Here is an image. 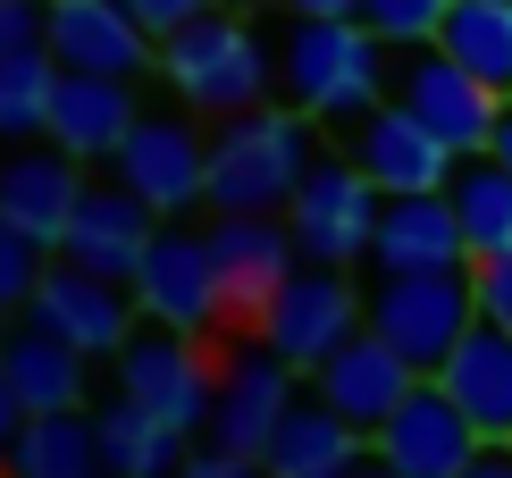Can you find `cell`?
I'll use <instances>...</instances> for the list:
<instances>
[{
  "instance_id": "6da1fadb",
  "label": "cell",
  "mask_w": 512,
  "mask_h": 478,
  "mask_svg": "<svg viewBox=\"0 0 512 478\" xmlns=\"http://www.w3.org/2000/svg\"><path fill=\"white\" fill-rule=\"evenodd\" d=\"M277 93L319 126H353L395 93V51L361 17H294L277 42Z\"/></svg>"
},
{
  "instance_id": "7a4b0ae2",
  "label": "cell",
  "mask_w": 512,
  "mask_h": 478,
  "mask_svg": "<svg viewBox=\"0 0 512 478\" xmlns=\"http://www.w3.org/2000/svg\"><path fill=\"white\" fill-rule=\"evenodd\" d=\"M319 168V118L294 101H261L210 126V202L202 210H286Z\"/></svg>"
},
{
  "instance_id": "3957f363",
  "label": "cell",
  "mask_w": 512,
  "mask_h": 478,
  "mask_svg": "<svg viewBox=\"0 0 512 478\" xmlns=\"http://www.w3.org/2000/svg\"><path fill=\"white\" fill-rule=\"evenodd\" d=\"M160 84L185 101V110H202L210 126H219V118L261 110V101H269L277 51L252 34V17H236V9H202L194 26L160 34Z\"/></svg>"
},
{
  "instance_id": "277c9868",
  "label": "cell",
  "mask_w": 512,
  "mask_h": 478,
  "mask_svg": "<svg viewBox=\"0 0 512 478\" xmlns=\"http://www.w3.org/2000/svg\"><path fill=\"white\" fill-rule=\"evenodd\" d=\"M361 319H370V328L387 336L420 378H429V369L471 336V319H479V277H471V269H378Z\"/></svg>"
},
{
  "instance_id": "5b68a950",
  "label": "cell",
  "mask_w": 512,
  "mask_h": 478,
  "mask_svg": "<svg viewBox=\"0 0 512 478\" xmlns=\"http://www.w3.org/2000/svg\"><path fill=\"white\" fill-rule=\"evenodd\" d=\"M110 369H118V395L135 411H152V420H168L177 437H202L210 428V403H219V353H210V336L152 328L143 319L110 353Z\"/></svg>"
},
{
  "instance_id": "8992f818",
  "label": "cell",
  "mask_w": 512,
  "mask_h": 478,
  "mask_svg": "<svg viewBox=\"0 0 512 478\" xmlns=\"http://www.w3.org/2000/svg\"><path fill=\"white\" fill-rule=\"evenodd\" d=\"M101 168H110L118 185H135L160 219H194V210L210 202V135H202V110H185V101H177V110H143Z\"/></svg>"
},
{
  "instance_id": "52a82bcc",
  "label": "cell",
  "mask_w": 512,
  "mask_h": 478,
  "mask_svg": "<svg viewBox=\"0 0 512 478\" xmlns=\"http://www.w3.org/2000/svg\"><path fill=\"white\" fill-rule=\"evenodd\" d=\"M378 210H387V193L361 177L353 151H319V168L286 202L294 252L319 260V269H353V260H370V244H378Z\"/></svg>"
},
{
  "instance_id": "ba28073f",
  "label": "cell",
  "mask_w": 512,
  "mask_h": 478,
  "mask_svg": "<svg viewBox=\"0 0 512 478\" xmlns=\"http://www.w3.org/2000/svg\"><path fill=\"white\" fill-rule=\"evenodd\" d=\"M135 302L152 328H185V336H219L227 328V294H219V252L210 227L160 219V235L135 260Z\"/></svg>"
},
{
  "instance_id": "9c48e42d",
  "label": "cell",
  "mask_w": 512,
  "mask_h": 478,
  "mask_svg": "<svg viewBox=\"0 0 512 478\" xmlns=\"http://www.w3.org/2000/svg\"><path fill=\"white\" fill-rule=\"evenodd\" d=\"M361 302H370V286H353L345 269H319V260H303V269L277 286V302L261 311V328H252V336H261L277 361H294V369L311 378V369L328 361L345 336L370 328V319H361Z\"/></svg>"
},
{
  "instance_id": "30bf717a",
  "label": "cell",
  "mask_w": 512,
  "mask_h": 478,
  "mask_svg": "<svg viewBox=\"0 0 512 478\" xmlns=\"http://www.w3.org/2000/svg\"><path fill=\"white\" fill-rule=\"evenodd\" d=\"M303 386H311V378H303L294 361H277L261 336L236 344V353L219 361V403H210L202 445H227V453H252V462H261L269 437H277V420L303 403Z\"/></svg>"
},
{
  "instance_id": "8fae6325",
  "label": "cell",
  "mask_w": 512,
  "mask_h": 478,
  "mask_svg": "<svg viewBox=\"0 0 512 478\" xmlns=\"http://www.w3.org/2000/svg\"><path fill=\"white\" fill-rule=\"evenodd\" d=\"M210 252H219V294H227L236 328H261L277 286L303 269L286 210H210Z\"/></svg>"
},
{
  "instance_id": "7c38bea8",
  "label": "cell",
  "mask_w": 512,
  "mask_h": 478,
  "mask_svg": "<svg viewBox=\"0 0 512 478\" xmlns=\"http://www.w3.org/2000/svg\"><path fill=\"white\" fill-rule=\"evenodd\" d=\"M26 319H34V328H51V336H68L76 353L110 361L118 344L143 328V302H135V286H126V277L76 269V260L51 252V269H42V286H34V302H26Z\"/></svg>"
},
{
  "instance_id": "4fadbf2b",
  "label": "cell",
  "mask_w": 512,
  "mask_h": 478,
  "mask_svg": "<svg viewBox=\"0 0 512 478\" xmlns=\"http://www.w3.org/2000/svg\"><path fill=\"white\" fill-rule=\"evenodd\" d=\"M395 101H403L420 126H437V135L454 143L462 160H471V151H487V135H496V110H504V93H487V84L462 68L454 51H437V42L395 51Z\"/></svg>"
},
{
  "instance_id": "5bb4252c",
  "label": "cell",
  "mask_w": 512,
  "mask_h": 478,
  "mask_svg": "<svg viewBox=\"0 0 512 478\" xmlns=\"http://www.w3.org/2000/svg\"><path fill=\"white\" fill-rule=\"evenodd\" d=\"M370 453L403 478H454L479 453V428H471V411L445 395V378H412V395L370 428Z\"/></svg>"
},
{
  "instance_id": "9a60e30c",
  "label": "cell",
  "mask_w": 512,
  "mask_h": 478,
  "mask_svg": "<svg viewBox=\"0 0 512 478\" xmlns=\"http://www.w3.org/2000/svg\"><path fill=\"white\" fill-rule=\"evenodd\" d=\"M345 151L361 160V177H370L378 193H445V185H454V168H462V151L445 143L437 126H420L395 93L378 101L370 118L345 126Z\"/></svg>"
},
{
  "instance_id": "2e32d148",
  "label": "cell",
  "mask_w": 512,
  "mask_h": 478,
  "mask_svg": "<svg viewBox=\"0 0 512 478\" xmlns=\"http://www.w3.org/2000/svg\"><path fill=\"white\" fill-rule=\"evenodd\" d=\"M42 51H51L59 68H84V76H135V84L160 68V34L143 26L126 0H51Z\"/></svg>"
},
{
  "instance_id": "e0dca14e",
  "label": "cell",
  "mask_w": 512,
  "mask_h": 478,
  "mask_svg": "<svg viewBox=\"0 0 512 478\" xmlns=\"http://www.w3.org/2000/svg\"><path fill=\"white\" fill-rule=\"evenodd\" d=\"M84 160L68 143H17V151H0V219L9 227H26L34 244H51L59 252V235H68V219H76V202H84Z\"/></svg>"
},
{
  "instance_id": "ac0fdd59",
  "label": "cell",
  "mask_w": 512,
  "mask_h": 478,
  "mask_svg": "<svg viewBox=\"0 0 512 478\" xmlns=\"http://www.w3.org/2000/svg\"><path fill=\"white\" fill-rule=\"evenodd\" d=\"M152 235H160V210L143 202L135 185L93 177V185H84V202H76V219H68V235H59V260L101 269V277H126V286H135V260H143Z\"/></svg>"
},
{
  "instance_id": "d6986e66",
  "label": "cell",
  "mask_w": 512,
  "mask_h": 478,
  "mask_svg": "<svg viewBox=\"0 0 512 478\" xmlns=\"http://www.w3.org/2000/svg\"><path fill=\"white\" fill-rule=\"evenodd\" d=\"M412 378H420V369L403 361L387 336H378V328H361V336H345L328 361L311 369V395H319V403H336L353 428H378L403 395H412Z\"/></svg>"
},
{
  "instance_id": "ffe728a7",
  "label": "cell",
  "mask_w": 512,
  "mask_h": 478,
  "mask_svg": "<svg viewBox=\"0 0 512 478\" xmlns=\"http://www.w3.org/2000/svg\"><path fill=\"white\" fill-rule=\"evenodd\" d=\"M261 462H269V478H345L353 462H370V428H353L336 403H319L303 386V403L277 420Z\"/></svg>"
},
{
  "instance_id": "44dd1931",
  "label": "cell",
  "mask_w": 512,
  "mask_h": 478,
  "mask_svg": "<svg viewBox=\"0 0 512 478\" xmlns=\"http://www.w3.org/2000/svg\"><path fill=\"white\" fill-rule=\"evenodd\" d=\"M135 118H143L135 76H84V68H59V93H51V143H68L76 160H110Z\"/></svg>"
},
{
  "instance_id": "7402d4cb",
  "label": "cell",
  "mask_w": 512,
  "mask_h": 478,
  "mask_svg": "<svg viewBox=\"0 0 512 478\" xmlns=\"http://www.w3.org/2000/svg\"><path fill=\"white\" fill-rule=\"evenodd\" d=\"M370 260H378V269H471L454 193H387Z\"/></svg>"
},
{
  "instance_id": "603a6c76",
  "label": "cell",
  "mask_w": 512,
  "mask_h": 478,
  "mask_svg": "<svg viewBox=\"0 0 512 478\" xmlns=\"http://www.w3.org/2000/svg\"><path fill=\"white\" fill-rule=\"evenodd\" d=\"M429 378H445V395L471 411L479 437H512V336L496 319H471V336H462Z\"/></svg>"
},
{
  "instance_id": "cb8c5ba5",
  "label": "cell",
  "mask_w": 512,
  "mask_h": 478,
  "mask_svg": "<svg viewBox=\"0 0 512 478\" xmlns=\"http://www.w3.org/2000/svg\"><path fill=\"white\" fill-rule=\"evenodd\" d=\"M0 369H9V386L26 395V411H84V395H93V353H76L68 336L34 328V319L9 328Z\"/></svg>"
},
{
  "instance_id": "d4e9b609",
  "label": "cell",
  "mask_w": 512,
  "mask_h": 478,
  "mask_svg": "<svg viewBox=\"0 0 512 478\" xmlns=\"http://www.w3.org/2000/svg\"><path fill=\"white\" fill-rule=\"evenodd\" d=\"M0 470H17V478H110L101 470L93 411H26V428L0 453Z\"/></svg>"
},
{
  "instance_id": "484cf974",
  "label": "cell",
  "mask_w": 512,
  "mask_h": 478,
  "mask_svg": "<svg viewBox=\"0 0 512 478\" xmlns=\"http://www.w3.org/2000/svg\"><path fill=\"white\" fill-rule=\"evenodd\" d=\"M101 428V470L110 478H177V462L194 453V437H177L168 420H152V411H135L126 395H110L93 411Z\"/></svg>"
},
{
  "instance_id": "4316f807",
  "label": "cell",
  "mask_w": 512,
  "mask_h": 478,
  "mask_svg": "<svg viewBox=\"0 0 512 478\" xmlns=\"http://www.w3.org/2000/svg\"><path fill=\"white\" fill-rule=\"evenodd\" d=\"M454 219H462V244H471V260H496L512 252V168L487 160V151H471V160L454 168Z\"/></svg>"
},
{
  "instance_id": "83f0119b",
  "label": "cell",
  "mask_w": 512,
  "mask_h": 478,
  "mask_svg": "<svg viewBox=\"0 0 512 478\" xmlns=\"http://www.w3.org/2000/svg\"><path fill=\"white\" fill-rule=\"evenodd\" d=\"M437 51H454L487 93H512V0H454L437 26Z\"/></svg>"
},
{
  "instance_id": "f1b7e54d",
  "label": "cell",
  "mask_w": 512,
  "mask_h": 478,
  "mask_svg": "<svg viewBox=\"0 0 512 478\" xmlns=\"http://www.w3.org/2000/svg\"><path fill=\"white\" fill-rule=\"evenodd\" d=\"M51 93H59V59L42 51V42L0 59V151L51 135Z\"/></svg>"
},
{
  "instance_id": "f546056e",
  "label": "cell",
  "mask_w": 512,
  "mask_h": 478,
  "mask_svg": "<svg viewBox=\"0 0 512 478\" xmlns=\"http://www.w3.org/2000/svg\"><path fill=\"white\" fill-rule=\"evenodd\" d=\"M445 9L454 0H361V26H378L387 51H420V42H437Z\"/></svg>"
},
{
  "instance_id": "4dcf8cb0",
  "label": "cell",
  "mask_w": 512,
  "mask_h": 478,
  "mask_svg": "<svg viewBox=\"0 0 512 478\" xmlns=\"http://www.w3.org/2000/svg\"><path fill=\"white\" fill-rule=\"evenodd\" d=\"M42 269H51V244H34L26 227L0 219V311H9V319H26V302H34V286H42Z\"/></svg>"
},
{
  "instance_id": "1f68e13d",
  "label": "cell",
  "mask_w": 512,
  "mask_h": 478,
  "mask_svg": "<svg viewBox=\"0 0 512 478\" xmlns=\"http://www.w3.org/2000/svg\"><path fill=\"white\" fill-rule=\"evenodd\" d=\"M471 277H479V319H496V328L512 336V252L471 260Z\"/></svg>"
},
{
  "instance_id": "d6a6232c",
  "label": "cell",
  "mask_w": 512,
  "mask_h": 478,
  "mask_svg": "<svg viewBox=\"0 0 512 478\" xmlns=\"http://www.w3.org/2000/svg\"><path fill=\"white\" fill-rule=\"evenodd\" d=\"M42 26H51V0H0V59H9V51H34Z\"/></svg>"
},
{
  "instance_id": "836d02e7",
  "label": "cell",
  "mask_w": 512,
  "mask_h": 478,
  "mask_svg": "<svg viewBox=\"0 0 512 478\" xmlns=\"http://www.w3.org/2000/svg\"><path fill=\"white\" fill-rule=\"evenodd\" d=\"M177 478H269V462H252V453H227V445H194L177 462Z\"/></svg>"
},
{
  "instance_id": "e575fe53",
  "label": "cell",
  "mask_w": 512,
  "mask_h": 478,
  "mask_svg": "<svg viewBox=\"0 0 512 478\" xmlns=\"http://www.w3.org/2000/svg\"><path fill=\"white\" fill-rule=\"evenodd\" d=\"M126 9H135L152 34H177V26H194L202 9H219V0H126Z\"/></svg>"
},
{
  "instance_id": "d590c367",
  "label": "cell",
  "mask_w": 512,
  "mask_h": 478,
  "mask_svg": "<svg viewBox=\"0 0 512 478\" xmlns=\"http://www.w3.org/2000/svg\"><path fill=\"white\" fill-rule=\"evenodd\" d=\"M454 478H512V437H479V453Z\"/></svg>"
},
{
  "instance_id": "8d00e7d4",
  "label": "cell",
  "mask_w": 512,
  "mask_h": 478,
  "mask_svg": "<svg viewBox=\"0 0 512 478\" xmlns=\"http://www.w3.org/2000/svg\"><path fill=\"white\" fill-rule=\"evenodd\" d=\"M17 428H26V395L9 386V369H0V453L17 445Z\"/></svg>"
},
{
  "instance_id": "74e56055",
  "label": "cell",
  "mask_w": 512,
  "mask_h": 478,
  "mask_svg": "<svg viewBox=\"0 0 512 478\" xmlns=\"http://www.w3.org/2000/svg\"><path fill=\"white\" fill-rule=\"evenodd\" d=\"M286 17H361V0H286Z\"/></svg>"
},
{
  "instance_id": "f35d334b",
  "label": "cell",
  "mask_w": 512,
  "mask_h": 478,
  "mask_svg": "<svg viewBox=\"0 0 512 478\" xmlns=\"http://www.w3.org/2000/svg\"><path fill=\"white\" fill-rule=\"evenodd\" d=\"M487 160H504V168H512V93H504V110H496V135H487Z\"/></svg>"
},
{
  "instance_id": "ab89813d",
  "label": "cell",
  "mask_w": 512,
  "mask_h": 478,
  "mask_svg": "<svg viewBox=\"0 0 512 478\" xmlns=\"http://www.w3.org/2000/svg\"><path fill=\"white\" fill-rule=\"evenodd\" d=\"M345 478H403V470H387V462H378V453H370V462H353Z\"/></svg>"
},
{
  "instance_id": "60d3db41",
  "label": "cell",
  "mask_w": 512,
  "mask_h": 478,
  "mask_svg": "<svg viewBox=\"0 0 512 478\" xmlns=\"http://www.w3.org/2000/svg\"><path fill=\"white\" fill-rule=\"evenodd\" d=\"M0 353H9V311H0Z\"/></svg>"
},
{
  "instance_id": "b9f144b4",
  "label": "cell",
  "mask_w": 512,
  "mask_h": 478,
  "mask_svg": "<svg viewBox=\"0 0 512 478\" xmlns=\"http://www.w3.org/2000/svg\"><path fill=\"white\" fill-rule=\"evenodd\" d=\"M0 478H17V470H0Z\"/></svg>"
}]
</instances>
